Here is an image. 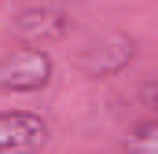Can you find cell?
I'll return each instance as SVG.
<instances>
[{
    "label": "cell",
    "mask_w": 158,
    "mask_h": 154,
    "mask_svg": "<svg viewBox=\"0 0 158 154\" xmlns=\"http://www.w3.org/2000/svg\"><path fill=\"white\" fill-rule=\"evenodd\" d=\"M55 77V59L37 48V44H22L0 55V95H26L48 88Z\"/></svg>",
    "instance_id": "cell-1"
},
{
    "label": "cell",
    "mask_w": 158,
    "mask_h": 154,
    "mask_svg": "<svg viewBox=\"0 0 158 154\" xmlns=\"http://www.w3.org/2000/svg\"><path fill=\"white\" fill-rule=\"evenodd\" d=\"M136 51H140V44L132 33H121V30H110V33H103V37H96L92 44H85L77 51V70L85 77H92V81H103V77H114L121 74L132 59H136Z\"/></svg>",
    "instance_id": "cell-2"
},
{
    "label": "cell",
    "mask_w": 158,
    "mask_h": 154,
    "mask_svg": "<svg viewBox=\"0 0 158 154\" xmlns=\"http://www.w3.org/2000/svg\"><path fill=\"white\" fill-rule=\"evenodd\" d=\"M52 125L33 110H0V154H40Z\"/></svg>",
    "instance_id": "cell-3"
},
{
    "label": "cell",
    "mask_w": 158,
    "mask_h": 154,
    "mask_svg": "<svg viewBox=\"0 0 158 154\" xmlns=\"http://www.w3.org/2000/svg\"><path fill=\"white\" fill-rule=\"evenodd\" d=\"M11 30L26 40V44L59 40L70 30V15L59 11V7H48V4H30V7H22V11L11 18Z\"/></svg>",
    "instance_id": "cell-4"
},
{
    "label": "cell",
    "mask_w": 158,
    "mask_h": 154,
    "mask_svg": "<svg viewBox=\"0 0 158 154\" xmlns=\"http://www.w3.org/2000/svg\"><path fill=\"white\" fill-rule=\"evenodd\" d=\"M125 154H158V117L136 121L125 136Z\"/></svg>",
    "instance_id": "cell-5"
},
{
    "label": "cell",
    "mask_w": 158,
    "mask_h": 154,
    "mask_svg": "<svg viewBox=\"0 0 158 154\" xmlns=\"http://www.w3.org/2000/svg\"><path fill=\"white\" fill-rule=\"evenodd\" d=\"M140 99H143L151 110H158V74L151 77V81H143V84H140Z\"/></svg>",
    "instance_id": "cell-6"
}]
</instances>
